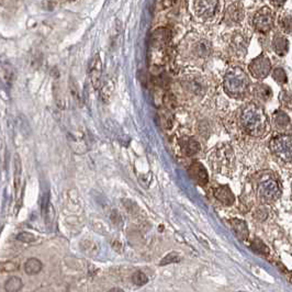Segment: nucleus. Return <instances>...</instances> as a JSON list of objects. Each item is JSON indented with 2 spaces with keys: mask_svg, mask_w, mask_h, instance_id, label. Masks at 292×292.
Returning <instances> with one entry per match:
<instances>
[{
  "mask_svg": "<svg viewBox=\"0 0 292 292\" xmlns=\"http://www.w3.org/2000/svg\"><path fill=\"white\" fill-rule=\"evenodd\" d=\"M240 124L246 133L261 136L268 130V117L264 109L255 104H248L240 111Z\"/></svg>",
  "mask_w": 292,
  "mask_h": 292,
  "instance_id": "obj_1",
  "label": "nucleus"
},
{
  "mask_svg": "<svg viewBox=\"0 0 292 292\" xmlns=\"http://www.w3.org/2000/svg\"><path fill=\"white\" fill-rule=\"evenodd\" d=\"M249 86L250 82L247 74L240 67L230 68L223 79V87L225 93L232 98H244L248 94Z\"/></svg>",
  "mask_w": 292,
  "mask_h": 292,
  "instance_id": "obj_2",
  "label": "nucleus"
},
{
  "mask_svg": "<svg viewBox=\"0 0 292 292\" xmlns=\"http://www.w3.org/2000/svg\"><path fill=\"white\" fill-rule=\"evenodd\" d=\"M257 196L265 203H271L280 197L281 194V187L279 181L272 175L264 174L258 177L257 182Z\"/></svg>",
  "mask_w": 292,
  "mask_h": 292,
  "instance_id": "obj_3",
  "label": "nucleus"
},
{
  "mask_svg": "<svg viewBox=\"0 0 292 292\" xmlns=\"http://www.w3.org/2000/svg\"><path fill=\"white\" fill-rule=\"evenodd\" d=\"M271 152L284 162H290L292 156V144L290 134H280L273 136L270 141Z\"/></svg>",
  "mask_w": 292,
  "mask_h": 292,
  "instance_id": "obj_4",
  "label": "nucleus"
},
{
  "mask_svg": "<svg viewBox=\"0 0 292 292\" xmlns=\"http://www.w3.org/2000/svg\"><path fill=\"white\" fill-rule=\"evenodd\" d=\"M253 25L256 31L260 33H268L274 25V17L270 8L264 7L258 10L254 16Z\"/></svg>",
  "mask_w": 292,
  "mask_h": 292,
  "instance_id": "obj_5",
  "label": "nucleus"
},
{
  "mask_svg": "<svg viewBox=\"0 0 292 292\" xmlns=\"http://www.w3.org/2000/svg\"><path fill=\"white\" fill-rule=\"evenodd\" d=\"M248 70L251 76L255 77L256 79H264L269 75V73L271 71L270 60H269V57L266 54H260L250 62V64L248 65Z\"/></svg>",
  "mask_w": 292,
  "mask_h": 292,
  "instance_id": "obj_6",
  "label": "nucleus"
},
{
  "mask_svg": "<svg viewBox=\"0 0 292 292\" xmlns=\"http://www.w3.org/2000/svg\"><path fill=\"white\" fill-rule=\"evenodd\" d=\"M219 7V3L213 0H202V2H193L192 9L197 17L201 19H210L215 15Z\"/></svg>",
  "mask_w": 292,
  "mask_h": 292,
  "instance_id": "obj_7",
  "label": "nucleus"
},
{
  "mask_svg": "<svg viewBox=\"0 0 292 292\" xmlns=\"http://www.w3.org/2000/svg\"><path fill=\"white\" fill-rule=\"evenodd\" d=\"M188 174L197 185L204 187L208 185L209 176L204 166L199 162H193L188 168Z\"/></svg>",
  "mask_w": 292,
  "mask_h": 292,
  "instance_id": "obj_8",
  "label": "nucleus"
},
{
  "mask_svg": "<svg viewBox=\"0 0 292 292\" xmlns=\"http://www.w3.org/2000/svg\"><path fill=\"white\" fill-rule=\"evenodd\" d=\"M244 18L243 5L240 3H233L227 7L224 14V22L226 25L239 24Z\"/></svg>",
  "mask_w": 292,
  "mask_h": 292,
  "instance_id": "obj_9",
  "label": "nucleus"
},
{
  "mask_svg": "<svg viewBox=\"0 0 292 292\" xmlns=\"http://www.w3.org/2000/svg\"><path fill=\"white\" fill-rule=\"evenodd\" d=\"M101 73H102V63H101L100 55L96 54L94 56L93 61H91L90 67H89V76L91 79V83H93L94 87L96 89L99 87Z\"/></svg>",
  "mask_w": 292,
  "mask_h": 292,
  "instance_id": "obj_10",
  "label": "nucleus"
},
{
  "mask_svg": "<svg viewBox=\"0 0 292 292\" xmlns=\"http://www.w3.org/2000/svg\"><path fill=\"white\" fill-rule=\"evenodd\" d=\"M213 194L216 200H219V201L224 205H232L235 202V196H234L231 188L227 185H222L215 188Z\"/></svg>",
  "mask_w": 292,
  "mask_h": 292,
  "instance_id": "obj_11",
  "label": "nucleus"
},
{
  "mask_svg": "<svg viewBox=\"0 0 292 292\" xmlns=\"http://www.w3.org/2000/svg\"><path fill=\"white\" fill-rule=\"evenodd\" d=\"M231 49L233 50L234 54L238 56H244L246 54V49H247V41L245 37L240 32H236L234 34L231 41Z\"/></svg>",
  "mask_w": 292,
  "mask_h": 292,
  "instance_id": "obj_12",
  "label": "nucleus"
},
{
  "mask_svg": "<svg viewBox=\"0 0 292 292\" xmlns=\"http://www.w3.org/2000/svg\"><path fill=\"white\" fill-rule=\"evenodd\" d=\"M231 148H222L219 152L216 153V162H217V168L221 173H223V168H230L231 163H232V155H231Z\"/></svg>",
  "mask_w": 292,
  "mask_h": 292,
  "instance_id": "obj_13",
  "label": "nucleus"
},
{
  "mask_svg": "<svg viewBox=\"0 0 292 292\" xmlns=\"http://www.w3.org/2000/svg\"><path fill=\"white\" fill-rule=\"evenodd\" d=\"M289 48V42L287 38L282 34H277L276 37L272 39V49L279 56H283L287 54Z\"/></svg>",
  "mask_w": 292,
  "mask_h": 292,
  "instance_id": "obj_14",
  "label": "nucleus"
},
{
  "mask_svg": "<svg viewBox=\"0 0 292 292\" xmlns=\"http://www.w3.org/2000/svg\"><path fill=\"white\" fill-rule=\"evenodd\" d=\"M179 144L181 147V151L184 152L187 156L196 155V154L200 151L199 142H197L196 140H193V139H190V137L180 140Z\"/></svg>",
  "mask_w": 292,
  "mask_h": 292,
  "instance_id": "obj_15",
  "label": "nucleus"
},
{
  "mask_svg": "<svg viewBox=\"0 0 292 292\" xmlns=\"http://www.w3.org/2000/svg\"><path fill=\"white\" fill-rule=\"evenodd\" d=\"M230 224L238 238L243 240L248 238V227L245 221L239 219H232L230 220Z\"/></svg>",
  "mask_w": 292,
  "mask_h": 292,
  "instance_id": "obj_16",
  "label": "nucleus"
},
{
  "mask_svg": "<svg viewBox=\"0 0 292 292\" xmlns=\"http://www.w3.org/2000/svg\"><path fill=\"white\" fill-rule=\"evenodd\" d=\"M273 122L280 132H285L290 128V118L283 111H276L273 113Z\"/></svg>",
  "mask_w": 292,
  "mask_h": 292,
  "instance_id": "obj_17",
  "label": "nucleus"
},
{
  "mask_svg": "<svg viewBox=\"0 0 292 292\" xmlns=\"http://www.w3.org/2000/svg\"><path fill=\"white\" fill-rule=\"evenodd\" d=\"M253 93L256 98L262 102L268 101L272 97V90L265 84H256Z\"/></svg>",
  "mask_w": 292,
  "mask_h": 292,
  "instance_id": "obj_18",
  "label": "nucleus"
},
{
  "mask_svg": "<svg viewBox=\"0 0 292 292\" xmlns=\"http://www.w3.org/2000/svg\"><path fill=\"white\" fill-rule=\"evenodd\" d=\"M211 52V45L208 41H205V40H200L197 43H194L193 48H192V53L194 54L196 57H204L209 56Z\"/></svg>",
  "mask_w": 292,
  "mask_h": 292,
  "instance_id": "obj_19",
  "label": "nucleus"
},
{
  "mask_svg": "<svg viewBox=\"0 0 292 292\" xmlns=\"http://www.w3.org/2000/svg\"><path fill=\"white\" fill-rule=\"evenodd\" d=\"M22 285H24L22 280L19 277L13 276V277H10L7 281H6L5 290L6 292H18L21 290Z\"/></svg>",
  "mask_w": 292,
  "mask_h": 292,
  "instance_id": "obj_20",
  "label": "nucleus"
},
{
  "mask_svg": "<svg viewBox=\"0 0 292 292\" xmlns=\"http://www.w3.org/2000/svg\"><path fill=\"white\" fill-rule=\"evenodd\" d=\"M25 270L28 274H37L42 270V262L37 258L28 259L25 265Z\"/></svg>",
  "mask_w": 292,
  "mask_h": 292,
  "instance_id": "obj_21",
  "label": "nucleus"
},
{
  "mask_svg": "<svg viewBox=\"0 0 292 292\" xmlns=\"http://www.w3.org/2000/svg\"><path fill=\"white\" fill-rule=\"evenodd\" d=\"M170 38V32L168 30H166V29H159L155 33H154L153 39L154 41H155L156 44H165L168 42V40Z\"/></svg>",
  "mask_w": 292,
  "mask_h": 292,
  "instance_id": "obj_22",
  "label": "nucleus"
},
{
  "mask_svg": "<svg viewBox=\"0 0 292 292\" xmlns=\"http://www.w3.org/2000/svg\"><path fill=\"white\" fill-rule=\"evenodd\" d=\"M272 77L278 84H285L287 83V74L282 68L277 67L272 71Z\"/></svg>",
  "mask_w": 292,
  "mask_h": 292,
  "instance_id": "obj_23",
  "label": "nucleus"
},
{
  "mask_svg": "<svg viewBox=\"0 0 292 292\" xmlns=\"http://www.w3.org/2000/svg\"><path fill=\"white\" fill-rule=\"evenodd\" d=\"M251 248H253L255 251H257L258 254H261V255L268 254V247L261 242L259 238H255L253 240V243H251Z\"/></svg>",
  "mask_w": 292,
  "mask_h": 292,
  "instance_id": "obj_24",
  "label": "nucleus"
},
{
  "mask_svg": "<svg viewBox=\"0 0 292 292\" xmlns=\"http://www.w3.org/2000/svg\"><path fill=\"white\" fill-rule=\"evenodd\" d=\"M113 87H114V85H113V83L111 82V80H109V82H106V84L102 86V88H101L102 99L107 101L109 98H110L112 93H113Z\"/></svg>",
  "mask_w": 292,
  "mask_h": 292,
  "instance_id": "obj_25",
  "label": "nucleus"
},
{
  "mask_svg": "<svg viewBox=\"0 0 292 292\" xmlns=\"http://www.w3.org/2000/svg\"><path fill=\"white\" fill-rule=\"evenodd\" d=\"M132 281L136 284V285H143L147 283L148 281V278L146 274L143 272V271H136L134 272L133 277H132Z\"/></svg>",
  "mask_w": 292,
  "mask_h": 292,
  "instance_id": "obj_26",
  "label": "nucleus"
},
{
  "mask_svg": "<svg viewBox=\"0 0 292 292\" xmlns=\"http://www.w3.org/2000/svg\"><path fill=\"white\" fill-rule=\"evenodd\" d=\"M279 25H280V27H281V29L284 32L289 33L290 30H291V16L289 14L288 15H283L279 20Z\"/></svg>",
  "mask_w": 292,
  "mask_h": 292,
  "instance_id": "obj_27",
  "label": "nucleus"
},
{
  "mask_svg": "<svg viewBox=\"0 0 292 292\" xmlns=\"http://www.w3.org/2000/svg\"><path fill=\"white\" fill-rule=\"evenodd\" d=\"M180 260L179 255L177 253H170L168 255H166L163 260L160 261V266H165L168 264H174V262H178Z\"/></svg>",
  "mask_w": 292,
  "mask_h": 292,
  "instance_id": "obj_28",
  "label": "nucleus"
},
{
  "mask_svg": "<svg viewBox=\"0 0 292 292\" xmlns=\"http://www.w3.org/2000/svg\"><path fill=\"white\" fill-rule=\"evenodd\" d=\"M279 100H280V104H281L283 107L291 109V96L288 91H282L279 96Z\"/></svg>",
  "mask_w": 292,
  "mask_h": 292,
  "instance_id": "obj_29",
  "label": "nucleus"
},
{
  "mask_svg": "<svg viewBox=\"0 0 292 292\" xmlns=\"http://www.w3.org/2000/svg\"><path fill=\"white\" fill-rule=\"evenodd\" d=\"M0 269L6 272H13V271L18 270L19 266H17L13 261H7V262H4V264L0 265Z\"/></svg>",
  "mask_w": 292,
  "mask_h": 292,
  "instance_id": "obj_30",
  "label": "nucleus"
},
{
  "mask_svg": "<svg viewBox=\"0 0 292 292\" xmlns=\"http://www.w3.org/2000/svg\"><path fill=\"white\" fill-rule=\"evenodd\" d=\"M18 239L20 242H24V243H32L36 240V236L33 235V234L29 233V232H22L18 235Z\"/></svg>",
  "mask_w": 292,
  "mask_h": 292,
  "instance_id": "obj_31",
  "label": "nucleus"
},
{
  "mask_svg": "<svg viewBox=\"0 0 292 292\" xmlns=\"http://www.w3.org/2000/svg\"><path fill=\"white\" fill-rule=\"evenodd\" d=\"M267 216H268V213H267V211H266L264 208L257 209L256 213H255V217H256L257 220L264 221V220H266V217H267Z\"/></svg>",
  "mask_w": 292,
  "mask_h": 292,
  "instance_id": "obj_32",
  "label": "nucleus"
},
{
  "mask_svg": "<svg viewBox=\"0 0 292 292\" xmlns=\"http://www.w3.org/2000/svg\"><path fill=\"white\" fill-rule=\"evenodd\" d=\"M109 292H124V291L120 288H113L111 290H109Z\"/></svg>",
  "mask_w": 292,
  "mask_h": 292,
  "instance_id": "obj_33",
  "label": "nucleus"
},
{
  "mask_svg": "<svg viewBox=\"0 0 292 292\" xmlns=\"http://www.w3.org/2000/svg\"><path fill=\"white\" fill-rule=\"evenodd\" d=\"M273 6H282V5H284V3L282 2V3H271Z\"/></svg>",
  "mask_w": 292,
  "mask_h": 292,
  "instance_id": "obj_34",
  "label": "nucleus"
},
{
  "mask_svg": "<svg viewBox=\"0 0 292 292\" xmlns=\"http://www.w3.org/2000/svg\"><path fill=\"white\" fill-rule=\"evenodd\" d=\"M238 292H242V291H238Z\"/></svg>",
  "mask_w": 292,
  "mask_h": 292,
  "instance_id": "obj_35",
  "label": "nucleus"
}]
</instances>
